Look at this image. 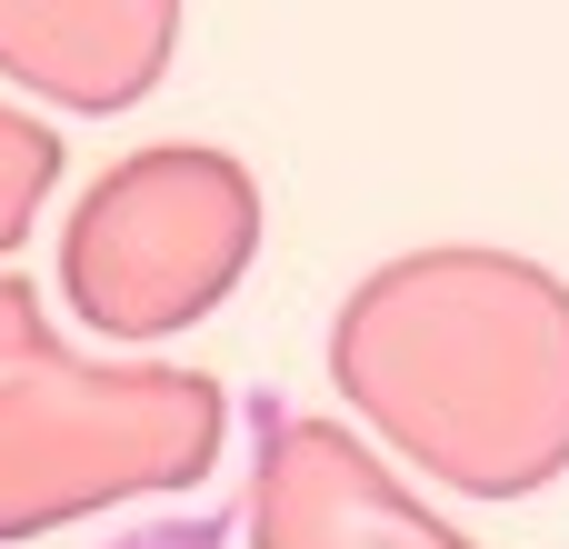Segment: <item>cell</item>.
I'll return each mask as SVG.
<instances>
[{
  "label": "cell",
  "instance_id": "6da1fadb",
  "mask_svg": "<svg viewBox=\"0 0 569 549\" xmlns=\"http://www.w3.org/2000/svg\"><path fill=\"white\" fill-rule=\"evenodd\" d=\"M70 549H220V530H200V520H150V530H110V540H70Z\"/></svg>",
  "mask_w": 569,
  "mask_h": 549
}]
</instances>
